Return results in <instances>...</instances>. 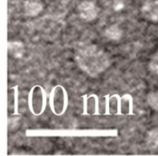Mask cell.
Wrapping results in <instances>:
<instances>
[{
	"label": "cell",
	"instance_id": "obj_6",
	"mask_svg": "<svg viewBox=\"0 0 158 156\" xmlns=\"http://www.w3.org/2000/svg\"><path fill=\"white\" fill-rule=\"evenodd\" d=\"M24 12L29 17L38 16L44 8V5L38 0H27L24 3Z\"/></svg>",
	"mask_w": 158,
	"mask_h": 156
},
{
	"label": "cell",
	"instance_id": "obj_10",
	"mask_svg": "<svg viewBox=\"0 0 158 156\" xmlns=\"http://www.w3.org/2000/svg\"><path fill=\"white\" fill-rule=\"evenodd\" d=\"M147 103L152 109L158 111V90L147 94Z\"/></svg>",
	"mask_w": 158,
	"mask_h": 156
},
{
	"label": "cell",
	"instance_id": "obj_9",
	"mask_svg": "<svg viewBox=\"0 0 158 156\" xmlns=\"http://www.w3.org/2000/svg\"><path fill=\"white\" fill-rule=\"evenodd\" d=\"M145 141L149 150L154 151L158 149V129H153L148 131Z\"/></svg>",
	"mask_w": 158,
	"mask_h": 156
},
{
	"label": "cell",
	"instance_id": "obj_2",
	"mask_svg": "<svg viewBox=\"0 0 158 156\" xmlns=\"http://www.w3.org/2000/svg\"><path fill=\"white\" fill-rule=\"evenodd\" d=\"M50 105L53 112L60 115L68 106V93L62 86H56L50 94Z\"/></svg>",
	"mask_w": 158,
	"mask_h": 156
},
{
	"label": "cell",
	"instance_id": "obj_8",
	"mask_svg": "<svg viewBox=\"0 0 158 156\" xmlns=\"http://www.w3.org/2000/svg\"><path fill=\"white\" fill-rule=\"evenodd\" d=\"M105 36L111 41H118L121 39L122 34H123V31L121 30V28L117 25V24H113L108 26L106 30H105Z\"/></svg>",
	"mask_w": 158,
	"mask_h": 156
},
{
	"label": "cell",
	"instance_id": "obj_4",
	"mask_svg": "<svg viewBox=\"0 0 158 156\" xmlns=\"http://www.w3.org/2000/svg\"><path fill=\"white\" fill-rule=\"evenodd\" d=\"M77 9L80 18L88 22L94 20L99 14V7L94 1L91 0H83L80 2Z\"/></svg>",
	"mask_w": 158,
	"mask_h": 156
},
{
	"label": "cell",
	"instance_id": "obj_3",
	"mask_svg": "<svg viewBox=\"0 0 158 156\" xmlns=\"http://www.w3.org/2000/svg\"><path fill=\"white\" fill-rule=\"evenodd\" d=\"M29 106L31 112L38 115L45 107V92L40 86H35L29 95Z\"/></svg>",
	"mask_w": 158,
	"mask_h": 156
},
{
	"label": "cell",
	"instance_id": "obj_11",
	"mask_svg": "<svg viewBox=\"0 0 158 156\" xmlns=\"http://www.w3.org/2000/svg\"><path fill=\"white\" fill-rule=\"evenodd\" d=\"M149 69L154 74L158 75V52L152 56L149 62Z\"/></svg>",
	"mask_w": 158,
	"mask_h": 156
},
{
	"label": "cell",
	"instance_id": "obj_12",
	"mask_svg": "<svg viewBox=\"0 0 158 156\" xmlns=\"http://www.w3.org/2000/svg\"><path fill=\"white\" fill-rule=\"evenodd\" d=\"M114 9L116 11H120L124 8V3L120 0H116L115 3H114V6H113Z\"/></svg>",
	"mask_w": 158,
	"mask_h": 156
},
{
	"label": "cell",
	"instance_id": "obj_5",
	"mask_svg": "<svg viewBox=\"0 0 158 156\" xmlns=\"http://www.w3.org/2000/svg\"><path fill=\"white\" fill-rule=\"evenodd\" d=\"M143 17L152 22H158V0H147L141 7Z\"/></svg>",
	"mask_w": 158,
	"mask_h": 156
},
{
	"label": "cell",
	"instance_id": "obj_1",
	"mask_svg": "<svg viewBox=\"0 0 158 156\" xmlns=\"http://www.w3.org/2000/svg\"><path fill=\"white\" fill-rule=\"evenodd\" d=\"M75 61L88 76L95 78L110 66V59L105 50L96 44L81 45L75 52Z\"/></svg>",
	"mask_w": 158,
	"mask_h": 156
},
{
	"label": "cell",
	"instance_id": "obj_7",
	"mask_svg": "<svg viewBox=\"0 0 158 156\" xmlns=\"http://www.w3.org/2000/svg\"><path fill=\"white\" fill-rule=\"evenodd\" d=\"M7 51L12 57L20 59L25 54V47L19 41H9L7 42Z\"/></svg>",
	"mask_w": 158,
	"mask_h": 156
}]
</instances>
